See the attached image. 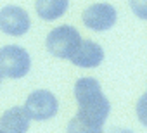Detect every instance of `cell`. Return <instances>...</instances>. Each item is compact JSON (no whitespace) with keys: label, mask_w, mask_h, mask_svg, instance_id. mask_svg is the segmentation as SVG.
Segmentation results:
<instances>
[{"label":"cell","mask_w":147,"mask_h":133,"mask_svg":"<svg viewBox=\"0 0 147 133\" xmlns=\"http://www.w3.org/2000/svg\"><path fill=\"white\" fill-rule=\"evenodd\" d=\"M75 97L78 100V116L92 123L104 124L109 116L111 104L95 78H80L75 85Z\"/></svg>","instance_id":"cell-1"},{"label":"cell","mask_w":147,"mask_h":133,"mask_svg":"<svg viewBox=\"0 0 147 133\" xmlns=\"http://www.w3.org/2000/svg\"><path fill=\"white\" fill-rule=\"evenodd\" d=\"M82 42L83 40L76 28L64 24V26H57L55 30L49 33L47 50L59 59H71V55L76 52Z\"/></svg>","instance_id":"cell-2"},{"label":"cell","mask_w":147,"mask_h":133,"mask_svg":"<svg viewBox=\"0 0 147 133\" xmlns=\"http://www.w3.org/2000/svg\"><path fill=\"white\" fill-rule=\"evenodd\" d=\"M31 68V57L28 50L19 45H7L0 48V73L7 78L18 80L28 75Z\"/></svg>","instance_id":"cell-3"},{"label":"cell","mask_w":147,"mask_h":133,"mask_svg":"<svg viewBox=\"0 0 147 133\" xmlns=\"http://www.w3.org/2000/svg\"><path fill=\"white\" fill-rule=\"evenodd\" d=\"M24 111L31 119L36 121H47L59 111V102L52 92L47 90H36L28 95L24 102Z\"/></svg>","instance_id":"cell-4"},{"label":"cell","mask_w":147,"mask_h":133,"mask_svg":"<svg viewBox=\"0 0 147 133\" xmlns=\"http://www.w3.org/2000/svg\"><path fill=\"white\" fill-rule=\"evenodd\" d=\"M31 26L30 16L18 5H5L0 9V30L11 36H23Z\"/></svg>","instance_id":"cell-5"},{"label":"cell","mask_w":147,"mask_h":133,"mask_svg":"<svg viewBox=\"0 0 147 133\" xmlns=\"http://www.w3.org/2000/svg\"><path fill=\"white\" fill-rule=\"evenodd\" d=\"M83 24L94 31H106L114 26L118 14L111 4H94L83 11Z\"/></svg>","instance_id":"cell-6"},{"label":"cell","mask_w":147,"mask_h":133,"mask_svg":"<svg viewBox=\"0 0 147 133\" xmlns=\"http://www.w3.org/2000/svg\"><path fill=\"white\" fill-rule=\"evenodd\" d=\"M69 60L75 66H78V68H97L104 60V50L99 43L83 40Z\"/></svg>","instance_id":"cell-7"},{"label":"cell","mask_w":147,"mask_h":133,"mask_svg":"<svg viewBox=\"0 0 147 133\" xmlns=\"http://www.w3.org/2000/svg\"><path fill=\"white\" fill-rule=\"evenodd\" d=\"M30 116L24 107H11L0 118V131L2 133H26L30 128Z\"/></svg>","instance_id":"cell-8"},{"label":"cell","mask_w":147,"mask_h":133,"mask_svg":"<svg viewBox=\"0 0 147 133\" xmlns=\"http://www.w3.org/2000/svg\"><path fill=\"white\" fill-rule=\"evenodd\" d=\"M35 9L43 21H54L67 11V0H36Z\"/></svg>","instance_id":"cell-9"},{"label":"cell","mask_w":147,"mask_h":133,"mask_svg":"<svg viewBox=\"0 0 147 133\" xmlns=\"http://www.w3.org/2000/svg\"><path fill=\"white\" fill-rule=\"evenodd\" d=\"M67 133H104V130H102V124L92 123L76 114L67 124Z\"/></svg>","instance_id":"cell-10"},{"label":"cell","mask_w":147,"mask_h":133,"mask_svg":"<svg viewBox=\"0 0 147 133\" xmlns=\"http://www.w3.org/2000/svg\"><path fill=\"white\" fill-rule=\"evenodd\" d=\"M130 9L138 19L147 21V0H130Z\"/></svg>","instance_id":"cell-11"},{"label":"cell","mask_w":147,"mask_h":133,"mask_svg":"<svg viewBox=\"0 0 147 133\" xmlns=\"http://www.w3.org/2000/svg\"><path fill=\"white\" fill-rule=\"evenodd\" d=\"M137 116H138V121L147 128V92L137 102Z\"/></svg>","instance_id":"cell-12"},{"label":"cell","mask_w":147,"mask_h":133,"mask_svg":"<svg viewBox=\"0 0 147 133\" xmlns=\"http://www.w3.org/2000/svg\"><path fill=\"white\" fill-rule=\"evenodd\" d=\"M2 78H4V75H2V73H0V83H2Z\"/></svg>","instance_id":"cell-13"},{"label":"cell","mask_w":147,"mask_h":133,"mask_svg":"<svg viewBox=\"0 0 147 133\" xmlns=\"http://www.w3.org/2000/svg\"><path fill=\"white\" fill-rule=\"evenodd\" d=\"M0 133H2V131H0Z\"/></svg>","instance_id":"cell-14"}]
</instances>
